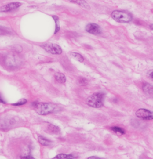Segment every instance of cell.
<instances>
[{
    "instance_id": "cell-1",
    "label": "cell",
    "mask_w": 153,
    "mask_h": 159,
    "mask_svg": "<svg viewBox=\"0 0 153 159\" xmlns=\"http://www.w3.org/2000/svg\"><path fill=\"white\" fill-rule=\"evenodd\" d=\"M33 105L35 111L40 115H47L60 111L59 106L52 103L34 102Z\"/></svg>"
},
{
    "instance_id": "cell-2",
    "label": "cell",
    "mask_w": 153,
    "mask_h": 159,
    "mask_svg": "<svg viewBox=\"0 0 153 159\" xmlns=\"http://www.w3.org/2000/svg\"><path fill=\"white\" fill-rule=\"evenodd\" d=\"M105 94L99 92L93 94L86 100V103L93 108H100L104 105V99Z\"/></svg>"
},
{
    "instance_id": "cell-3",
    "label": "cell",
    "mask_w": 153,
    "mask_h": 159,
    "mask_svg": "<svg viewBox=\"0 0 153 159\" xmlns=\"http://www.w3.org/2000/svg\"><path fill=\"white\" fill-rule=\"evenodd\" d=\"M111 16L114 20L118 23H129L133 20L132 14L125 11L115 10L112 13Z\"/></svg>"
},
{
    "instance_id": "cell-4",
    "label": "cell",
    "mask_w": 153,
    "mask_h": 159,
    "mask_svg": "<svg viewBox=\"0 0 153 159\" xmlns=\"http://www.w3.org/2000/svg\"><path fill=\"white\" fill-rule=\"evenodd\" d=\"M42 47L46 52L52 55H59L63 52L61 47L55 43H45L42 45Z\"/></svg>"
},
{
    "instance_id": "cell-5",
    "label": "cell",
    "mask_w": 153,
    "mask_h": 159,
    "mask_svg": "<svg viewBox=\"0 0 153 159\" xmlns=\"http://www.w3.org/2000/svg\"><path fill=\"white\" fill-rule=\"evenodd\" d=\"M136 116L141 120H153V111L147 109L140 108L137 111Z\"/></svg>"
},
{
    "instance_id": "cell-6",
    "label": "cell",
    "mask_w": 153,
    "mask_h": 159,
    "mask_svg": "<svg viewBox=\"0 0 153 159\" xmlns=\"http://www.w3.org/2000/svg\"><path fill=\"white\" fill-rule=\"evenodd\" d=\"M86 31L92 35H97L102 34L101 27L97 24L95 23H89L87 24L85 27Z\"/></svg>"
},
{
    "instance_id": "cell-7",
    "label": "cell",
    "mask_w": 153,
    "mask_h": 159,
    "mask_svg": "<svg viewBox=\"0 0 153 159\" xmlns=\"http://www.w3.org/2000/svg\"><path fill=\"white\" fill-rule=\"evenodd\" d=\"M22 3L19 2H13L0 7V13H9L14 11L20 7Z\"/></svg>"
},
{
    "instance_id": "cell-8",
    "label": "cell",
    "mask_w": 153,
    "mask_h": 159,
    "mask_svg": "<svg viewBox=\"0 0 153 159\" xmlns=\"http://www.w3.org/2000/svg\"><path fill=\"white\" fill-rule=\"evenodd\" d=\"M143 92L148 96L153 97V85L149 83H144L142 87Z\"/></svg>"
},
{
    "instance_id": "cell-9",
    "label": "cell",
    "mask_w": 153,
    "mask_h": 159,
    "mask_svg": "<svg viewBox=\"0 0 153 159\" xmlns=\"http://www.w3.org/2000/svg\"><path fill=\"white\" fill-rule=\"evenodd\" d=\"M46 128H47V131L48 132L50 133V134H58L60 132V129L59 128V127L52 125L51 123H47V126H46Z\"/></svg>"
},
{
    "instance_id": "cell-10",
    "label": "cell",
    "mask_w": 153,
    "mask_h": 159,
    "mask_svg": "<svg viewBox=\"0 0 153 159\" xmlns=\"http://www.w3.org/2000/svg\"><path fill=\"white\" fill-rule=\"evenodd\" d=\"M69 1L71 3L78 5L79 6H80L81 7L84 9H90V6L85 1V0H69Z\"/></svg>"
},
{
    "instance_id": "cell-11",
    "label": "cell",
    "mask_w": 153,
    "mask_h": 159,
    "mask_svg": "<svg viewBox=\"0 0 153 159\" xmlns=\"http://www.w3.org/2000/svg\"><path fill=\"white\" fill-rule=\"evenodd\" d=\"M38 141L39 143L43 146H50L52 144V142L50 140L42 136H38Z\"/></svg>"
},
{
    "instance_id": "cell-12",
    "label": "cell",
    "mask_w": 153,
    "mask_h": 159,
    "mask_svg": "<svg viewBox=\"0 0 153 159\" xmlns=\"http://www.w3.org/2000/svg\"><path fill=\"white\" fill-rule=\"evenodd\" d=\"M76 157L72 154H60L56 155L55 157L52 159H75Z\"/></svg>"
},
{
    "instance_id": "cell-13",
    "label": "cell",
    "mask_w": 153,
    "mask_h": 159,
    "mask_svg": "<svg viewBox=\"0 0 153 159\" xmlns=\"http://www.w3.org/2000/svg\"><path fill=\"white\" fill-rule=\"evenodd\" d=\"M55 80L60 84H64L65 83V82L67 81V78L65 77L64 74H63V73H56L55 76Z\"/></svg>"
},
{
    "instance_id": "cell-14",
    "label": "cell",
    "mask_w": 153,
    "mask_h": 159,
    "mask_svg": "<svg viewBox=\"0 0 153 159\" xmlns=\"http://www.w3.org/2000/svg\"><path fill=\"white\" fill-rule=\"evenodd\" d=\"M52 18L53 19L55 23V32L54 34H56L60 31V20L59 17L57 16L53 15Z\"/></svg>"
},
{
    "instance_id": "cell-15",
    "label": "cell",
    "mask_w": 153,
    "mask_h": 159,
    "mask_svg": "<svg viewBox=\"0 0 153 159\" xmlns=\"http://www.w3.org/2000/svg\"><path fill=\"white\" fill-rule=\"evenodd\" d=\"M71 56L75 58L76 60H77L78 61L80 62V63H82L84 61V58L83 57V56L82 55H81L79 53L77 52H71L70 53Z\"/></svg>"
},
{
    "instance_id": "cell-16",
    "label": "cell",
    "mask_w": 153,
    "mask_h": 159,
    "mask_svg": "<svg viewBox=\"0 0 153 159\" xmlns=\"http://www.w3.org/2000/svg\"><path fill=\"white\" fill-rule=\"evenodd\" d=\"M111 129L113 132H115V133H117V134H120V135H123V134H124L125 133V130H124L123 129H122V128L118 127V126H113V127H111Z\"/></svg>"
},
{
    "instance_id": "cell-17",
    "label": "cell",
    "mask_w": 153,
    "mask_h": 159,
    "mask_svg": "<svg viewBox=\"0 0 153 159\" xmlns=\"http://www.w3.org/2000/svg\"><path fill=\"white\" fill-rule=\"evenodd\" d=\"M77 82H78V84L81 86H85L88 84V81H87V79L85 78L79 77V78H78V79L77 80Z\"/></svg>"
},
{
    "instance_id": "cell-18",
    "label": "cell",
    "mask_w": 153,
    "mask_h": 159,
    "mask_svg": "<svg viewBox=\"0 0 153 159\" xmlns=\"http://www.w3.org/2000/svg\"><path fill=\"white\" fill-rule=\"evenodd\" d=\"M27 100L25 99H20V100H19L17 102L13 103L12 105L13 106H22L23 105H25L26 103H27Z\"/></svg>"
},
{
    "instance_id": "cell-19",
    "label": "cell",
    "mask_w": 153,
    "mask_h": 159,
    "mask_svg": "<svg viewBox=\"0 0 153 159\" xmlns=\"http://www.w3.org/2000/svg\"><path fill=\"white\" fill-rule=\"evenodd\" d=\"M9 32V29H6V28H4L3 27L0 26V35L2 34H6L7 33H8Z\"/></svg>"
},
{
    "instance_id": "cell-20",
    "label": "cell",
    "mask_w": 153,
    "mask_h": 159,
    "mask_svg": "<svg viewBox=\"0 0 153 159\" xmlns=\"http://www.w3.org/2000/svg\"><path fill=\"white\" fill-rule=\"evenodd\" d=\"M148 76L149 77V78L151 80L153 81V70H150V71H148Z\"/></svg>"
},
{
    "instance_id": "cell-21",
    "label": "cell",
    "mask_w": 153,
    "mask_h": 159,
    "mask_svg": "<svg viewBox=\"0 0 153 159\" xmlns=\"http://www.w3.org/2000/svg\"><path fill=\"white\" fill-rule=\"evenodd\" d=\"M20 159H35V158H34L33 157H32L31 155H27V156H24V157H22Z\"/></svg>"
},
{
    "instance_id": "cell-22",
    "label": "cell",
    "mask_w": 153,
    "mask_h": 159,
    "mask_svg": "<svg viewBox=\"0 0 153 159\" xmlns=\"http://www.w3.org/2000/svg\"><path fill=\"white\" fill-rule=\"evenodd\" d=\"M87 159H104V158H102L96 157V156H91V157H88Z\"/></svg>"
},
{
    "instance_id": "cell-23",
    "label": "cell",
    "mask_w": 153,
    "mask_h": 159,
    "mask_svg": "<svg viewBox=\"0 0 153 159\" xmlns=\"http://www.w3.org/2000/svg\"><path fill=\"white\" fill-rule=\"evenodd\" d=\"M0 103H4V104L6 103V102H5V100L2 98L1 94H0Z\"/></svg>"
},
{
    "instance_id": "cell-24",
    "label": "cell",
    "mask_w": 153,
    "mask_h": 159,
    "mask_svg": "<svg viewBox=\"0 0 153 159\" xmlns=\"http://www.w3.org/2000/svg\"><path fill=\"white\" fill-rule=\"evenodd\" d=\"M149 27H150V29H151V30H153V24H151V25L149 26Z\"/></svg>"
}]
</instances>
